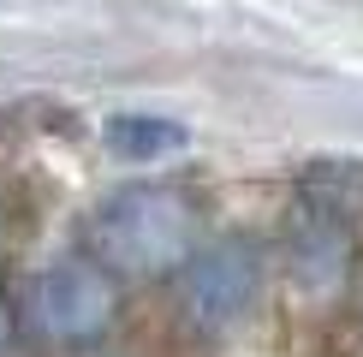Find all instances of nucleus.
<instances>
[{
    "label": "nucleus",
    "mask_w": 363,
    "mask_h": 357,
    "mask_svg": "<svg viewBox=\"0 0 363 357\" xmlns=\"http://www.w3.org/2000/svg\"><path fill=\"white\" fill-rule=\"evenodd\" d=\"M6 339H12V310H6V292H0V351H6Z\"/></svg>",
    "instance_id": "obj_6"
},
{
    "label": "nucleus",
    "mask_w": 363,
    "mask_h": 357,
    "mask_svg": "<svg viewBox=\"0 0 363 357\" xmlns=\"http://www.w3.org/2000/svg\"><path fill=\"white\" fill-rule=\"evenodd\" d=\"M84 244L101 274H173L191 262V203L167 185H125L89 215Z\"/></svg>",
    "instance_id": "obj_1"
},
{
    "label": "nucleus",
    "mask_w": 363,
    "mask_h": 357,
    "mask_svg": "<svg viewBox=\"0 0 363 357\" xmlns=\"http://www.w3.org/2000/svg\"><path fill=\"white\" fill-rule=\"evenodd\" d=\"M101 143H108V155L143 167V161H161L173 149H185V125L179 119H161V113H113L101 125Z\"/></svg>",
    "instance_id": "obj_5"
},
{
    "label": "nucleus",
    "mask_w": 363,
    "mask_h": 357,
    "mask_svg": "<svg viewBox=\"0 0 363 357\" xmlns=\"http://www.w3.org/2000/svg\"><path fill=\"white\" fill-rule=\"evenodd\" d=\"M286 268L304 292H334L352 268V227L328 203H298L286 220Z\"/></svg>",
    "instance_id": "obj_4"
},
{
    "label": "nucleus",
    "mask_w": 363,
    "mask_h": 357,
    "mask_svg": "<svg viewBox=\"0 0 363 357\" xmlns=\"http://www.w3.org/2000/svg\"><path fill=\"white\" fill-rule=\"evenodd\" d=\"M113 322V280L89 256H60L36 280V327L48 339H96Z\"/></svg>",
    "instance_id": "obj_2"
},
{
    "label": "nucleus",
    "mask_w": 363,
    "mask_h": 357,
    "mask_svg": "<svg viewBox=\"0 0 363 357\" xmlns=\"http://www.w3.org/2000/svg\"><path fill=\"white\" fill-rule=\"evenodd\" d=\"M256 286H262V262H256V250L245 244V238L215 244V250H203V256L185 262V310H191L196 327L238 322L250 310Z\"/></svg>",
    "instance_id": "obj_3"
}]
</instances>
